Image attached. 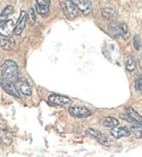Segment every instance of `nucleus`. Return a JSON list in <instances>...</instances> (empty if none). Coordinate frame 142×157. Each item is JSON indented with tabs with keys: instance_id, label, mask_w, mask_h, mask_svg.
<instances>
[{
	"instance_id": "nucleus-1",
	"label": "nucleus",
	"mask_w": 142,
	"mask_h": 157,
	"mask_svg": "<svg viewBox=\"0 0 142 157\" xmlns=\"http://www.w3.org/2000/svg\"><path fill=\"white\" fill-rule=\"evenodd\" d=\"M1 75L3 80L14 83L19 78V68L13 60H6L1 67Z\"/></svg>"
},
{
	"instance_id": "nucleus-2",
	"label": "nucleus",
	"mask_w": 142,
	"mask_h": 157,
	"mask_svg": "<svg viewBox=\"0 0 142 157\" xmlns=\"http://www.w3.org/2000/svg\"><path fill=\"white\" fill-rule=\"evenodd\" d=\"M60 7L62 9V12L68 19H74L78 17L79 14V9L73 1H61L60 2Z\"/></svg>"
},
{
	"instance_id": "nucleus-3",
	"label": "nucleus",
	"mask_w": 142,
	"mask_h": 157,
	"mask_svg": "<svg viewBox=\"0 0 142 157\" xmlns=\"http://www.w3.org/2000/svg\"><path fill=\"white\" fill-rule=\"evenodd\" d=\"M47 101L53 106H60L64 107L71 103V99L67 96L60 95V94H50L47 97Z\"/></svg>"
},
{
	"instance_id": "nucleus-4",
	"label": "nucleus",
	"mask_w": 142,
	"mask_h": 157,
	"mask_svg": "<svg viewBox=\"0 0 142 157\" xmlns=\"http://www.w3.org/2000/svg\"><path fill=\"white\" fill-rule=\"evenodd\" d=\"M85 134L88 135V136L94 139V140H96L98 143H101V144L109 145V140L107 139V136H106L105 134H103L102 132H100V131L93 129V128H89V129H86Z\"/></svg>"
},
{
	"instance_id": "nucleus-5",
	"label": "nucleus",
	"mask_w": 142,
	"mask_h": 157,
	"mask_svg": "<svg viewBox=\"0 0 142 157\" xmlns=\"http://www.w3.org/2000/svg\"><path fill=\"white\" fill-rule=\"evenodd\" d=\"M69 113L76 118H86L92 115L90 109L84 106H71L69 107Z\"/></svg>"
},
{
	"instance_id": "nucleus-6",
	"label": "nucleus",
	"mask_w": 142,
	"mask_h": 157,
	"mask_svg": "<svg viewBox=\"0 0 142 157\" xmlns=\"http://www.w3.org/2000/svg\"><path fill=\"white\" fill-rule=\"evenodd\" d=\"M14 85L20 94H22V95H24V96L32 95V88H31V85H30L29 82H27L25 78H19L17 81L14 82Z\"/></svg>"
},
{
	"instance_id": "nucleus-7",
	"label": "nucleus",
	"mask_w": 142,
	"mask_h": 157,
	"mask_svg": "<svg viewBox=\"0 0 142 157\" xmlns=\"http://www.w3.org/2000/svg\"><path fill=\"white\" fill-rule=\"evenodd\" d=\"M15 25L17 23H14L13 20H8L6 22L0 24V34L3 37H9L15 31Z\"/></svg>"
},
{
	"instance_id": "nucleus-8",
	"label": "nucleus",
	"mask_w": 142,
	"mask_h": 157,
	"mask_svg": "<svg viewBox=\"0 0 142 157\" xmlns=\"http://www.w3.org/2000/svg\"><path fill=\"white\" fill-rule=\"evenodd\" d=\"M0 86L2 87V90L6 92V93L9 94V95H11V96H13V97L19 98L20 95H21V94L18 92L14 83H12V82L6 81V80H1V81H0Z\"/></svg>"
},
{
	"instance_id": "nucleus-9",
	"label": "nucleus",
	"mask_w": 142,
	"mask_h": 157,
	"mask_svg": "<svg viewBox=\"0 0 142 157\" xmlns=\"http://www.w3.org/2000/svg\"><path fill=\"white\" fill-rule=\"evenodd\" d=\"M73 2L82 14L89 15L92 12V2L90 0H74Z\"/></svg>"
},
{
	"instance_id": "nucleus-10",
	"label": "nucleus",
	"mask_w": 142,
	"mask_h": 157,
	"mask_svg": "<svg viewBox=\"0 0 142 157\" xmlns=\"http://www.w3.org/2000/svg\"><path fill=\"white\" fill-rule=\"evenodd\" d=\"M26 20H27V13L25 12V11H22V12L20 13L17 25H15V31H14L15 35L19 36V35L23 32V29H24V27H25V23H26Z\"/></svg>"
},
{
	"instance_id": "nucleus-11",
	"label": "nucleus",
	"mask_w": 142,
	"mask_h": 157,
	"mask_svg": "<svg viewBox=\"0 0 142 157\" xmlns=\"http://www.w3.org/2000/svg\"><path fill=\"white\" fill-rule=\"evenodd\" d=\"M110 134L113 135L115 139H120V137L129 136V135L131 134V132H130V130L127 129V128L118 125V127L110 129Z\"/></svg>"
},
{
	"instance_id": "nucleus-12",
	"label": "nucleus",
	"mask_w": 142,
	"mask_h": 157,
	"mask_svg": "<svg viewBox=\"0 0 142 157\" xmlns=\"http://www.w3.org/2000/svg\"><path fill=\"white\" fill-rule=\"evenodd\" d=\"M49 7H50V1H48V0H38V1H36V3H35L36 11L41 15H43V17H45V15L48 13Z\"/></svg>"
},
{
	"instance_id": "nucleus-13",
	"label": "nucleus",
	"mask_w": 142,
	"mask_h": 157,
	"mask_svg": "<svg viewBox=\"0 0 142 157\" xmlns=\"http://www.w3.org/2000/svg\"><path fill=\"white\" fill-rule=\"evenodd\" d=\"M126 111H127V115L131 118V120L137 123V125H142V117L139 115L138 111H136L132 107H127Z\"/></svg>"
},
{
	"instance_id": "nucleus-14",
	"label": "nucleus",
	"mask_w": 142,
	"mask_h": 157,
	"mask_svg": "<svg viewBox=\"0 0 142 157\" xmlns=\"http://www.w3.org/2000/svg\"><path fill=\"white\" fill-rule=\"evenodd\" d=\"M101 123L106 128H109V129H113L119 125V121L114 117H105L101 120Z\"/></svg>"
},
{
	"instance_id": "nucleus-15",
	"label": "nucleus",
	"mask_w": 142,
	"mask_h": 157,
	"mask_svg": "<svg viewBox=\"0 0 142 157\" xmlns=\"http://www.w3.org/2000/svg\"><path fill=\"white\" fill-rule=\"evenodd\" d=\"M0 48L3 50H12L14 48V42L9 37H1L0 38Z\"/></svg>"
},
{
	"instance_id": "nucleus-16",
	"label": "nucleus",
	"mask_w": 142,
	"mask_h": 157,
	"mask_svg": "<svg viewBox=\"0 0 142 157\" xmlns=\"http://www.w3.org/2000/svg\"><path fill=\"white\" fill-rule=\"evenodd\" d=\"M101 13H102V17L106 20H114L117 17L116 11L114 9H112V8H103Z\"/></svg>"
},
{
	"instance_id": "nucleus-17",
	"label": "nucleus",
	"mask_w": 142,
	"mask_h": 157,
	"mask_svg": "<svg viewBox=\"0 0 142 157\" xmlns=\"http://www.w3.org/2000/svg\"><path fill=\"white\" fill-rule=\"evenodd\" d=\"M108 29H109L110 34L114 37H119L121 36V29H120V24L117 22H113L108 25Z\"/></svg>"
},
{
	"instance_id": "nucleus-18",
	"label": "nucleus",
	"mask_w": 142,
	"mask_h": 157,
	"mask_svg": "<svg viewBox=\"0 0 142 157\" xmlns=\"http://www.w3.org/2000/svg\"><path fill=\"white\" fill-rule=\"evenodd\" d=\"M11 13H13V7L12 6H7V7L3 9L2 12L0 13V24L6 22V21H8V20H10L9 15L11 14Z\"/></svg>"
},
{
	"instance_id": "nucleus-19",
	"label": "nucleus",
	"mask_w": 142,
	"mask_h": 157,
	"mask_svg": "<svg viewBox=\"0 0 142 157\" xmlns=\"http://www.w3.org/2000/svg\"><path fill=\"white\" fill-rule=\"evenodd\" d=\"M11 142H12V137L10 136L7 132H3V131L0 130V143L1 144L9 145L11 144Z\"/></svg>"
},
{
	"instance_id": "nucleus-20",
	"label": "nucleus",
	"mask_w": 142,
	"mask_h": 157,
	"mask_svg": "<svg viewBox=\"0 0 142 157\" xmlns=\"http://www.w3.org/2000/svg\"><path fill=\"white\" fill-rule=\"evenodd\" d=\"M136 67H137V64H136L135 59L132 57H128L127 60H126V69H127V71L133 72L136 70Z\"/></svg>"
},
{
	"instance_id": "nucleus-21",
	"label": "nucleus",
	"mask_w": 142,
	"mask_h": 157,
	"mask_svg": "<svg viewBox=\"0 0 142 157\" xmlns=\"http://www.w3.org/2000/svg\"><path fill=\"white\" fill-rule=\"evenodd\" d=\"M26 22L29 23L30 25L34 24V23L36 22V12H35V10L33 9V8H31V9H30V11L27 12Z\"/></svg>"
},
{
	"instance_id": "nucleus-22",
	"label": "nucleus",
	"mask_w": 142,
	"mask_h": 157,
	"mask_svg": "<svg viewBox=\"0 0 142 157\" xmlns=\"http://www.w3.org/2000/svg\"><path fill=\"white\" fill-rule=\"evenodd\" d=\"M130 131H132L136 137L138 139H142V125H132Z\"/></svg>"
},
{
	"instance_id": "nucleus-23",
	"label": "nucleus",
	"mask_w": 142,
	"mask_h": 157,
	"mask_svg": "<svg viewBox=\"0 0 142 157\" xmlns=\"http://www.w3.org/2000/svg\"><path fill=\"white\" fill-rule=\"evenodd\" d=\"M120 29H121V36L124 37V39H129L130 38V33L129 29H128V26L125 24V23H121L120 24Z\"/></svg>"
},
{
	"instance_id": "nucleus-24",
	"label": "nucleus",
	"mask_w": 142,
	"mask_h": 157,
	"mask_svg": "<svg viewBox=\"0 0 142 157\" xmlns=\"http://www.w3.org/2000/svg\"><path fill=\"white\" fill-rule=\"evenodd\" d=\"M135 88H136V91L142 92V74H140V75L137 78V80H136Z\"/></svg>"
},
{
	"instance_id": "nucleus-25",
	"label": "nucleus",
	"mask_w": 142,
	"mask_h": 157,
	"mask_svg": "<svg viewBox=\"0 0 142 157\" xmlns=\"http://www.w3.org/2000/svg\"><path fill=\"white\" fill-rule=\"evenodd\" d=\"M133 47H135V49H137V50H139L140 47H141V43H140V37L138 36H135L133 37Z\"/></svg>"
}]
</instances>
